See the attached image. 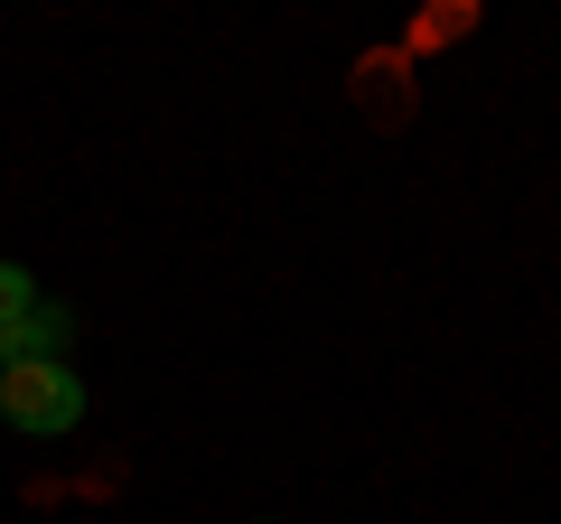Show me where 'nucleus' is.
Returning a JSON list of instances; mask_svg holds the SVG:
<instances>
[{
  "label": "nucleus",
  "mask_w": 561,
  "mask_h": 524,
  "mask_svg": "<svg viewBox=\"0 0 561 524\" xmlns=\"http://www.w3.org/2000/svg\"><path fill=\"white\" fill-rule=\"evenodd\" d=\"M0 431H10V422H0Z\"/></svg>",
  "instance_id": "obj_4"
},
{
  "label": "nucleus",
  "mask_w": 561,
  "mask_h": 524,
  "mask_svg": "<svg viewBox=\"0 0 561 524\" xmlns=\"http://www.w3.org/2000/svg\"><path fill=\"white\" fill-rule=\"evenodd\" d=\"M66 338H76V309H66V300H38L20 328H0V375L28 365V356H66Z\"/></svg>",
  "instance_id": "obj_2"
},
{
  "label": "nucleus",
  "mask_w": 561,
  "mask_h": 524,
  "mask_svg": "<svg viewBox=\"0 0 561 524\" xmlns=\"http://www.w3.org/2000/svg\"><path fill=\"white\" fill-rule=\"evenodd\" d=\"M38 309V282H28V262H0V328H20Z\"/></svg>",
  "instance_id": "obj_3"
},
{
  "label": "nucleus",
  "mask_w": 561,
  "mask_h": 524,
  "mask_svg": "<svg viewBox=\"0 0 561 524\" xmlns=\"http://www.w3.org/2000/svg\"><path fill=\"white\" fill-rule=\"evenodd\" d=\"M0 422L28 431V441H66V431L84 422V375L66 356H28L0 375Z\"/></svg>",
  "instance_id": "obj_1"
}]
</instances>
